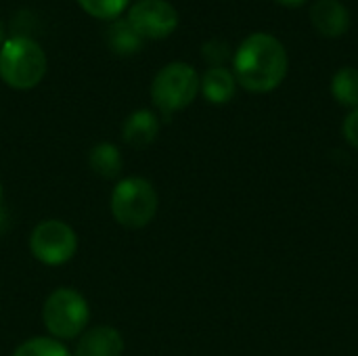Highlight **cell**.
Here are the masks:
<instances>
[{
	"mask_svg": "<svg viewBox=\"0 0 358 356\" xmlns=\"http://www.w3.org/2000/svg\"><path fill=\"white\" fill-rule=\"evenodd\" d=\"M287 67L289 59L283 42L264 31L248 36L233 57V76L237 84L258 94L281 86Z\"/></svg>",
	"mask_w": 358,
	"mask_h": 356,
	"instance_id": "1",
	"label": "cell"
},
{
	"mask_svg": "<svg viewBox=\"0 0 358 356\" xmlns=\"http://www.w3.org/2000/svg\"><path fill=\"white\" fill-rule=\"evenodd\" d=\"M46 55L38 42L25 36L4 40L0 46V78L15 90L38 86L46 73Z\"/></svg>",
	"mask_w": 358,
	"mask_h": 356,
	"instance_id": "2",
	"label": "cell"
},
{
	"mask_svg": "<svg viewBox=\"0 0 358 356\" xmlns=\"http://www.w3.org/2000/svg\"><path fill=\"white\" fill-rule=\"evenodd\" d=\"M111 214L117 225L126 229H143L157 214V193L155 187L141 176L124 178L111 191Z\"/></svg>",
	"mask_w": 358,
	"mask_h": 356,
	"instance_id": "3",
	"label": "cell"
},
{
	"mask_svg": "<svg viewBox=\"0 0 358 356\" xmlns=\"http://www.w3.org/2000/svg\"><path fill=\"white\" fill-rule=\"evenodd\" d=\"M90 308L86 298L71 290V287H59L55 290L42 308V321L48 334L55 340H73L84 334V327L88 325Z\"/></svg>",
	"mask_w": 358,
	"mask_h": 356,
	"instance_id": "4",
	"label": "cell"
},
{
	"mask_svg": "<svg viewBox=\"0 0 358 356\" xmlns=\"http://www.w3.org/2000/svg\"><path fill=\"white\" fill-rule=\"evenodd\" d=\"M201 78L193 65L174 61L157 71L151 84V99L166 115L189 107L199 92Z\"/></svg>",
	"mask_w": 358,
	"mask_h": 356,
	"instance_id": "5",
	"label": "cell"
},
{
	"mask_svg": "<svg viewBox=\"0 0 358 356\" xmlns=\"http://www.w3.org/2000/svg\"><path fill=\"white\" fill-rule=\"evenodd\" d=\"M29 252L46 266L69 262L78 252V237L67 222L42 220L29 235Z\"/></svg>",
	"mask_w": 358,
	"mask_h": 356,
	"instance_id": "6",
	"label": "cell"
},
{
	"mask_svg": "<svg viewBox=\"0 0 358 356\" xmlns=\"http://www.w3.org/2000/svg\"><path fill=\"white\" fill-rule=\"evenodd\" d=\"M126 19L143 40L166 38L178 27V13L168 0H136Z\"/></svg>",
	"mask_w": 358,
	"mask_h": 356,
	"instance_id": "7",
	"label": "cell"
},
{
	"mask_svg": "<svg viewBox=\"0 0 358 356\" xmlns=\"http://www.w3.org/2000/svg\"><path fill=\"white\" fill-rule=\"evenodd\" d=\"M310 23L325 38H340L350 29V10L340 0H317L310 6Z\"/></svg>",
	"mask_w": 358,
	"mask_h": 356,
	"instance_id": "8",
	"label": "cell"
},
{
	"mask_svg": "<svg viewBox=\"0 0 358 356\" xmlns=\"http://www.w3.org/2000/svg\"><path fill=\"white\" fill-rule=\"evenodd\" d=\"M124 338L115 327L101 325L84 332L78 340L76 353L71 356H122Z\"/></svg>",
	"mask_w": 358,
	"mask_h": 356,
	"instance_id": "9",
	"label": "cell"
},
{
	"mask_svg": "<svg viewBox=\"0 0 358 356\" xmlns=\"http://www.w3.org/2000/svg\"><path fill=\"white\" fill-rule=\"evenodd\" d=\"M159 132V120L149 109H138L130 113L124 122L122 136L134 149H147Z\"/></svg>",
	"mask_w": 358,
	"mask_h": 356,
	"instance_id": "10",
	"label": "cell"
},
{
	"mask_svg": "<svg viewBox=\"0 0 358 356\" xmlns=\"http://www.w3.org/2000/svg\"><path fill=\"white\" fill-rule=\"evenodd\" d=\"M199 90L206 97V101H210L214 105H224L235 97L237 80H235L233 71H229L227 67H210L201 76Z\"/></svg>",
	"mask_w": 358,
	"mask_h": 356,
	"instance_id": "11",
	"label": "cell"
},
{
	"mask_svg": "<svg viewBox=\"0 0 358 356\" xmlns=\"http://www.w3.org/2000/svg\"><path fill=\"white\" fill-rule=\"evenodd\" d=\"M88 166L101 178H107V180L117 178L122 172V153L111 143H99L90 149Z\"/></svg>",
	"mask_w": 358,
	"mask_h": 356,
	"instance_id": "12",
	"label": "cell"
},
{
	"mask_svg": "<svg viewBox=\"0 0 358 356\" xmlns=\"http://www.w3.org/2000/svg\"><path fill=\"white\" fill-rule=\"evenodd\" d=\"M107 44L117 55H132L141 50L143 38L134 31L128 19H115L107 29Z\"/></svg>",
	"mask_w": 358,
	"mask_h": 356,
	"instance_id": "13",
	"label": "cell"
},
{
	"mask_svg": "<svg viewBox=\"0 0 358 356\" xmlns=\"http://www.w3.org/2000/svg\"><path fill=\"white\" fill-rule=\"evenodd\" d=\"M331 94L342 107H358V69L342 67L331 78Z\"/></svg>",
	"mask_w": 358,
	"mask_h": 356,
	"instance_id": "14",
	"label": "cell"
},
{
	"mask_svg": "<svg viewBox=\"0 0 358 356\" xmlns=\"http://www.w3.org/2000/svg\"><path fill=\"white\" fill-rule=\"evenodd\" d=\"M13 356H71L69 350L55 338H31L23 342Z\"/></svg>",
	"mask_w": 358,
	"mask_h": 356,
	"instance_id": "15",
	"label": "cell"
},
{
	"mask_svg": "<svg viewBox=\"0 0 358 356\" xmlns=\"http://www.w3.org/2000/svg\"><path fill=\"white\" fill-rule=\"evenodd\" d=\"M78 4L96 19H117L128 8L130 0H78Z\"/></svg>",
	"mask_w": 358,
	"mask_h": 356,
	"instance_id": "16",
	"label": "cell"
},
{
	"mask_svg": "<svg viewBox=\"0 0 358 356\" xmlns=\"http://www.w3.org/2000/svg\"><path fill=\"white\" fill-rule=\"evenodd\" d=\"M201 55L212 67H222V63L231 55V48H229V42H224L220 38H212L201 46Z\"/></svg>",
	"mask_w": 358,
	"mask_h": 356,
	"instance_id": "17",
	"label": "cell"
},
{
	"mask_svg": "<svg viewBox=\"0 0 358 356\" xmlns=\"http://www.w3.org/2000/svg\"><path fill=\"white\" fill-rule=\"evenodd\" d=\"M342 134H344L346 143L358 151V107L346 115V120L342 124Z\"/></svg>",
	"mask_w": 358,
	"mask_h": 356,
	"instance_id": "18",
	"label": "cell"
},
{
	"mask_svg": "<svg viewBox=\"0 0 358 356\" xmlns=\"http://www.w3.org/2000/svg\"><path fill=\"white\" fill-rule=\"evenodd\" d=\"M279 4H283V6H302L306 0H277Z\"/></svg>",
	"mask_w": 358,
	"mask_h": 356,
	"instance_id": "19",
	"label": "cell"
},
{
	"mask_svg": "<svg viewBox=\"0 0 358 356\" xmlns=\"http://www.w3.org/2000/svg\"><path fill=\"white\" fill-rule=\"evenodd\" d=\"M4 44V25H2V21H0V46Z\"/></svg>",
	"mask_w": 358,
	"mask_h": 356,
	"instance_id": "20",
	"label": "cell"
},
{
	"mask_svg": "<svg viewBox=\"0 0 358 356\" xmlns=\"http://www.w3.org/2000/svg\"><path fill=\"white\" fill-rule=\"evenodd\" d=\"M0 204H2V183H0Z\"/></svg>",
	"mask_w": 358,
	"mask_h": 356,
	"instance_id": "21",
	"label": "cell"
}]
</instances>
